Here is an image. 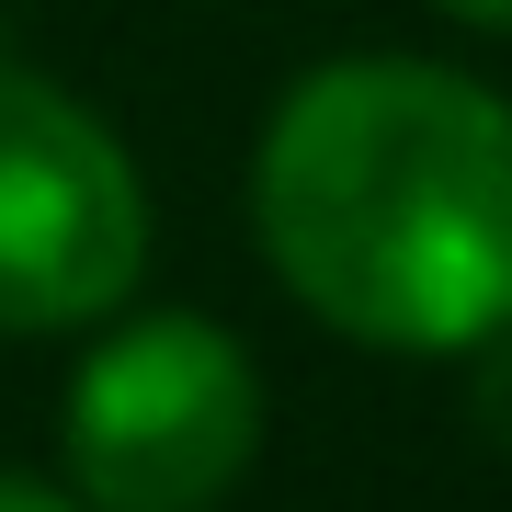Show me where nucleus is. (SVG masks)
I'll return each mask as SVG.
<instances>
[{"mask_svg": "<svg viewBox=\"0 0 512 512\" xmlns=\"http://www.w3.org/2000/svg\"><path fill=\"white\" fill-rule=\"evenodd\" d=\"M433 12H456V23H478V35H512V0H433Z\"/></svg>", "mask_w": 512, "mask_h": 512, "instance_id": "nucleus-6", "label": "nucleus"}, {"mask_svg": "<svg viewBox=\"0 0 512 512\" xmlns=\"http://www.w3.org/2000/svg\"><path fill=\"white\" fill-rule=\"evenodd\" d=\"M262 262L365 353L512 330V103L433 57H330L251 148Z\"/></svg>", "mask_w": 512, "mask_h": 512, "instance_id": "nucleus-1", "label": "nucleus"}, {"mask_svg": "<svg viewBox=\"0 0 512 512\" xmlns=\"http://www.w3.org/2000/svg\"><path fill=\"white\" fill-rule=\"evenodd\" d=\"M467 365H478V421H490V444H512V330H490Z\"/></svg>", "mask_w": 512, "mask_h": 512, "instance_id": "nucleus-4", "label": "nucleus"}, {"mask_svg": "<svg viewBox=\"0 0 512 512\" xmlns=\"http://www.w3.org/2000/svg\"><path fill=\"white\" fill-rule=\"evenodd\" d=\"M148 274V183L80 92L0 69V342L103 330Z\"/></svg>", "mask_w": 512, "mask_h": 512, "instance_id": "nucleus-3", "label": "nucleus"}, {"mask_svg": "<svg viewBox=\"0 0 512 512\" xmlns=\"http://www.w3.org/2000/svg\"><path fill=\"white\" fill-rule=\"evenodd\" d=\"M0 512H80V501L46 490V478H12V467H0Z\"/></svg>", "mask_w": 512, "mask_h": 512, "instance_id": "nucleus-5", "label": "nucleus"}, {"mask_svg": "<svg viewBox=\"0 0 512 512\" xmlns=\"http://www.w3.org/2000/svg\"><path fill=\"white\" fill-rule=\"evenodd\" d=\"M57 456L80 512H217L262 456V365L205 308H114L69 365Z\"/></svg>", "mask_w": 512, "mask_h": 512, "instance_id": "nucleus-2", "label": "nucleus"}]
</instances>
